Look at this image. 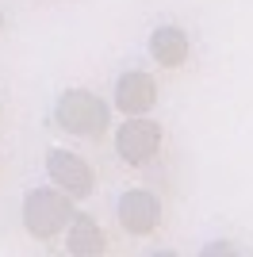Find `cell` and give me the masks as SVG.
<instances>
[{"mask_svg": "<svg viewBox=\"0 0 253 257\" xmlns=\"http://www.w3.org/2000/svg\"><path fill=\"white\" fill-rule=\"evenodd\" d=\"M73 196H65L58 184L54 188H31L23 196V230L39 242H50L73 223Z\"/></svg>", "mask_w": 253, "mask_h": 257, "instance_id": "1", "label": "cell"}, {"mask_svg": "<svg viewBox=\"0 0 253 257\" xmlns=\"http://www.w3.org/2000/svg\"><path fill=\"white\" fill-rule=\"evenodd\" d=\"M150 58H154L161 69H180V65L192 58V43H188V35L180 31V27H173V23L158 27V31L150 35Z\"/></svg>", "mask_w": 253, "mask_h": 257, "instance_id": "7", "label": "cell"}, {"mask_svg": "<svg viewBox=\"0 0 253 257\" xmlns=\"http://www.w3.org/2000/svg\"><path fill=\"white\" fill-rule=\"evenodd\" d=\"M215 253H234V246L230 242H211V246L203 249V257H215Z\"/></svg>", "mask_w": 253, "mask_h": 257, "instance_id": "9", "label": "cell"}, {"mask_svg": "<svg viewBox=\"0 0 253 257\" xmlns=\"http://www.w3.org/2000/svg\"><path fill=\"white\" fill-rule=\"evenodd\" d=\"M161 223V200L146 188H131V192L119 196V226L135 238L154 234Z\"/></svg>", "mask_w": 253, "mask_h": 257, "instance_id": "5", "label": "cell"}, {"mask_svg": "<svg viewBox=\"0 0 253 257\" xmlns=\"http://www.w3.org/2000/svg\"><path fill=\"white\" fill-rule=\"evenodd\" d=\"M46 177H50L65 196H73V200H88L92 188H96L92 165L73 150H50L46 154Z\"/></svg>", "mask_w": 253, "mask_h": 257, "instance_id": "4", "label": "cell"}, {"mask_svg": "<svg viewBox=\"0 0 253 257\" xmlns=\"http://www.w3.org/2000/svg\"><path fill=\"white\" fill-rule=\"evenodd\" d=\"M54 123L65 131V135H77V139H100L111 123V111L96 92L88 88H69L58 96L54 104Z\"/></svg>", "mask_w": 253, "mask_h": 257, "instance_id": "2", "label": "cell"}, {"mask_svg": "<svg viewBox=\"0 0 253 257\" xmlns=\"http://www.w3.org/2000/svg\"><path fill=\"white\" fill-rule=\"evenodd\" d=\"M0 31H4V16H0Z\"/></svg>", "mask_w": 253, "mask_h": 257, "instance_id": "10", "label": "cell"}, {"mask_svg": "<svg viewBox=\"0 0 253 257\" xmlns=\"http://www.w3.org/2000/svg\"><path fill=\"white\" fill-rule=\"evenodd\" d=\"M158 104V81L142 69H126L115 81V107L123 115H146Z\"/></svg>", "mask_w": 253, "mask_h": 257, "instance_id": "6", "label": "cell"}, {"mask_svg": "<svg viewBox=\"0 0 253 257\" xmlns=\"http://www.w3.org/2000/svg\"><path fill=\"white\" fill-rule=\"evenodd\" d=\"M161 142H165V135H161V123H158V119L131 115L123 127L115 131V154H119L123 165H131V169L150 165V161L161 154Z\"/></svg>", "mask_w": 253, "mask_h": 257, "instance_id": "3", "label": "cell"}, {"mask_svg": "<svg viewBox=\"0 0 253 257\" xmlns=\"http://www.w3.org/2000/svg\"><path fill=\"white\" fill-rule=\"evenodd\" d=\"M65 249L73 257H96V253L107 249V238H104V230H100V223H96L92 215H84V211L73 215V223L65 226Z\"/></svg>", "mask_w": 253, "mask_h": 257, "instance_id": "8", "label": "cell"}]
</instances>
